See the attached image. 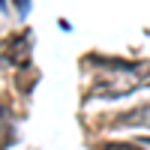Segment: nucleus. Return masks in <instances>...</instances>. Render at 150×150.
<instances>
[{
    "label": "nucleus",
    "instance_id": "20e7f679",
    "mask_svg": "<svg viewBox=\"0 0 150 150\" xmlns=\"http://www.w3.org/2000/svg\"><path fill=\"white\" fill-rule=\"evenodd\" d=\"M147 84H150V81H147Z\"/></svg>",
    "mask_w": 150,
    "mask_h": 150
},
{
    "label": "nucleus",
    "instance_id": "f03ea898",
    "mask_svg": "<svg viewBox=\"0 0 150 150\" xmlns=\"http://www.w3.org/2000/svg\"><path fill=\"white\" fill-rule=\"evenodd\" d=\"M117 123H132V126H147L150 129V102L138 105L135 111H126V114H120Z\"/></svg>",
    "mask_w": 150,
    "mask_h": 150
},
{
    "label": "nucleus",
    "instance_id": "7ed1b4c3",
    "mask_svg": "<svg viewBox=\"0 0 150 150\" xmlns=\"http://www.w3.org/2000/svg\"><path fill=\"white\" fill-rule=\"evenodd\" d=\"M102 150H141V147H135V144H120V141H111V144H105Z\"/></svg>",
    "mask_w": 150,
    "mask_h": 150
},
{
    "label": "nucleus",
    "instance_id": "f257e3e1",
    "mask_svg": "<svg viewBox=\"0 0 150 150\" xmlns=\"http://www.w3.org/2000/svg\"><path fill=\"white\" fill-rule=\"evenodd\" d=\"M27 60H30V36L21 33V36H15V39L9 42V63L27 66Z\"/></svg>",
    "mask_w": 150,
    "mask_h": 150
}]
</instances>
